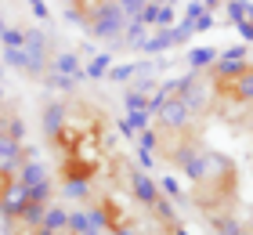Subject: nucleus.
<instances>
[{
    "label": "nucleus",
    "mask_w": 253,
    "mask_h": 235,
    "mask_svg": "<svg viewBox=\"0 0 253 235\" xmlns=\"http://www.w3.org/2000/svg\"><path fill=\"white\" fill-rule=\"evenodd\" d=\"M22 159H26V152H22V141L0 134V170L4 174H15L22 167Z\"/></svg>",
    "instance_id": "obj_6"
},
{
    "label": "nucleus",
    "mask_w": 253,
    "mask_h": 235,
    "mask_svg": "<svg viewBox=\"0 0 253 235\" xmlns=\"http://www.w3.org/2000/svg\"><path fill=\"white\" fill-rule=\"evenodd\" d=\"M213 58H217L213 47H192V51H188V65L199 73V69H210L213 65Z\"/></svg>",
    "instance_id": "obj_16"
},
{
    "label": "nucleus",
    "mask_w": 253,
    "mask_h": 235,
    "mask_svg": "<svg viewBox=\"0 0 253 235\" xmlns=\"http://www.w3.org/2000/svg\"><path fill=\"white\" fill-rule=\"evenodd\" d=\"M203 11H206V7H203V0H188V4H185V18H199Z\"/></svg>",
    "instance_id": "obj_32"
},
{
    "label": "nucleus",
    "mask_w": 253,
    "mask_h": 235,
    "mask_svg": "<svg viewBox=\"0 0 253 235\" xmlns=\"http://www.w3.org/2000/svg\"><path fill=\"white\" fill-rule=\"evenodd\" d=\"M235 26H239V33H243V40H253V18H239Z\"/></svg>",
    "instance_id": "obj_35"
},
{
    "label": "nucleus",
    "mask_w": 253,
    "mask_h": 235,
    "mask_svg": "<svg viewBox=\"0 0 253 235\" xmlns=\"http://www.w3.org/2000/svg\"><path fill=\"white\" fill-rule=\"evenodd\" d=\"M0 101H4V91H0Z\"/></svg>",
    "instance_id": "obj_44"
},
{
    "label": "nucleus",
    "mask_w": 253,
    "mask_h": 235,
    "mask_svg": "<svg viewBox=\"0 0 253 235\" xmlns=\"http://www.w3.org/2000/svg\"><path fill=\"white\" fill-rule=\"evenodd\" d=\"M29 7H33V15H37V18H51V15H47V4H43V0H29Z\"/></svg>",
    "instance_id": "obj_36"
},
{
    "label": "nucleus",
    "mask_w": 253,
    "mask_h": 235,
    "mask_svg": "<svg viewBox=\"0 0 253 235\" xmlns=\"http://www.w3.org/2000/svg\"><path fill=\"white\" fill-rule=\"evenodd\" d=\"M26 203H29V188L11 174V181L4 185V192H0V214L18 221V214H22V206H26Z\"/></svg>",
    "instance_id": "obj_5"
},
{
    "label": "nucleus",
    "mask_w": 253,
    "mask_h": 235,
    "mask_svg": "<svg viewBox=\"0 0 253 235\" xmlns=\"http://www.w3.org/2000/svg\"><path fill=\"white\" fill-rule=\"evenodd\" d=\"M163 192H167V195H174V199H181V185H177L174 178H167V174H163Z\"/></svg>",
    "instance_id": "obj_34"
},
{
    "label": "nucleus",
    "mask_w": 253,
    "mask_h": 235,
    "mask_svg": "<svg viewBox=\"0 0 253 235\" xmlns=\"http://www.w3.org/2000/svg\"><path fill=\"white\" fill-rule=\"evenodd\" d=\"M123 29H126V33H123V44H130V47H141V44H145V29H148V26H145L141 18H130Z\"/></svg>",
    "instance_id": "obj_17"
},
{
    "label": "nucleus",
    "mask_w": 253,
    "mask_h": 235,
    "mask_svg": "<svg viewBox=\"0 0 253 235\" xmlns=\"http://www.w3.org/2000/svg\"><path fill=\"white\" fill-rule=\"evenodd\" d=\"M156 116H159V123H163V131H188L195 112H192L181 98H167V101L156 109Z\"/></svg>",
    "instance_id": "obj_4"
},
{
    "label": "nucleus",
    "mask_w": 253,
    "mask_h": 235,
    "mask_svg": "<svg viewBox=\"0 0 253 235\" xmlns=\"http://www.w3.org/2000/svg\"><path fill=\"white\" fill-rule=\"evenodd\" d=\"M65 221H69V210L47 203V210H43V225H40V228H47V232H65Z\"/></svg>",
    "instance_id": "obj_15"
},
{
    "label": "nucleus",
    "mask_w": 253,
    "mask_h": 235,
    "mask_svg": "<svg viewBox=\"0 0 253 235\" xmlns=\"http://www.w3.org/2000/svg\"><path fill=\"white\" fill-rule=\"evenodd\" d=\"M217 4H221V0H203V7H206V11H213Z\"/></svg>",
    "instance_id": "obj_39"
},
{
    "label": "nucleus",
    "mask_w": 253,
    "mask_h": 235,
    "mask_svg": "<svg viewBox=\"0 0 253 235\" xmlns=\"http://www.w3.org/2000/svg\"><path fill=\"white\" fill-rule=\"evenodd\" d=\"M62 127H65V105H47V109H43V134L54 141Z\"/></svg>",
    "instance_id": "obj_12"
},
{
    "label": "nucleus",
    "mask_w": 253,
    "mask_h": 235,
    "mask_svg": "<svg viewBox=\"0 0 253 235\" xmlns=\"http://www.w3.org/2000/svg\"><path fill=\"white\" fill-rule=\"evenodd\" d=\"M126 26V15L120 11L116 0H105V7L94 15V22H90V33L101 40H120V29Z\"/></svg>",
    "instance_id": "obj_1"
},
{
    "label": "nucleus",
    "mask_w": 253,
    "mask_h": 235,
    "mask_svg": "<svg viewBox=\"0 0 253 235\" xmlns=\"http://www.w3.org/2000/svg\"><path fill=\"white\" fill-rule=\"evenodd\" d=\"M4 29H7V26H4V18H0V33H4Z\"/></svg>",
    "instance_id": "obj_41"
},
{
    "label": "nucleus",
    "mask_w": 253,
    "mask_h": 235,
    "mask_svg": "<svg viewBox=\"0 0 253 235\" xmlns=\"http://www.w3.org/2000/svg\"><path fill=\"white\" fill-rule=\"evenodd\" d=\"M221 178L224 181L232 178V163H228V156H221V152H213V148H203L199 152V181L221 185Z\"/></svg>",
    "instance_id": "obj_3"
},
{
    "label": "nucleus",
    "mask_w": 253,
    "mask_h": 235,
    "mask_svg": "<svg viewBox=\"0 0 253 235\" xmlns=\"http://www.w3.org/2000/svg\"><path fill=\"white\" fill-rule=\"evenodd\" d=\"M0 40H4V47H26V29H4Z\"/></svg>",
    "instance_id": "obj_23"
},
{
    "label": "nucleus",
    "mask_w": 253,
    "mask_h": 235,
    "mask_svg": "<svg viewBox=\"0 0 253 235\" xmlns=\"http://www.w3.org/2000/svg\"><path fill=\"white\" fill-rule=\"evenodd\" d=\"M112 232H116V235H137L134 228H126V225H120V228H112Z\"/></svg>",
    "instance_id": "obj_38"
},
{
    "label": "nucleus",
    "mask_w": 253,
    "mask_h": 235,
    "mask_svg": "<svg viewBox=\"0 0 253 235\" xmlns=\"http://www.w3.org/2000/svg\"><path fill=\"white\" fill-rule=\"evenodd\" d=\"M0 73H4V62H0Z\"/></svg>",
    "instance_id": "obj_43"
},
{
    "label": "nucleus",
    "mask_w": 253,
    "mask_h": 235,
    "mask_svg": "<svg viewBox=\"0 0 253 235\" xmlns=\"http://www.w3.org/2000/svg\"><path fill=\"white\" fill-rule=\"evenodd\" d=\"M116 4H120V11L126 18H137V11L145 7V0H116Z\"/></svg>",
    "instance_id": "obj_29"
},
{
    "label": "nucleus",
    "mask_w": 253,
    "mask_h": 235,
    "mask_svg": "<svg viewBox=\"0 0 253 235\" xmlns=\"http://www.w3.org/2000/svg\"><path fill=\"white\" fill-rule=\"evenodd\" d=\"M159 7H163V4H152V0H145V7L137 11V18H141L145 26H156V22H159Z\"/></svg>",
    "instance_id": "obj_22"
},
{
    "label": "nucleus",
    "mask_w": 253,
    "mask_h": 235,
    "mask_svg": "<svg viewBox=\"0 0 253 235\" xmlns=\"http://www.w3.org/2000/svg\"><path fill=\"white\" fill-rule=\"evenodd\" d=\"M192 26H195V33H210L213 29V11H203L199 18H192Z\"/></svg>",
    "instance_id": "obj_30"
},
{
    "label": "nucleus",
    "mask_w": 253,
    "mask_h": 235,
    "mask_svg": "<svg viewBox=\"0 0 253 235\" xmlns=\"http://www.w3.org/2000/svg\"><path fill=\"white\" fill-rule=\"evenodd\" d=\"M109 69H112V54H94V58H90V65L84 69V73H87L90 80H101V76L109 73Z\"/></svg>",
    "instance_id": "obj_18"
},
{
    "label": "nucleus",
    "mask_w": 253,
    "mask_h": 235,
    "mask_svg": "<svg viewBox=\"0 0 253 235\" xmlns=\"http://www.w3.org/2000/svg\"><path fill=\"white\" fill-rule=\"evenodd\" d=\"M148 116H152L148 109H134V112H126V116H123V123H120V131H123L126 138H137V134H141L145 127H148Z\"/></svg>",
    "instance_id": "obj_13"
},
{
    "label": "nucleus",
    "mask_w": 253,
    "mask_h": 235,
    "mask_svg": "<svg viewBox=\"0 0 253 235\" xmlns=\"http://www.w3.org/2000/svg\"><path fill=\"white\" fill-rule=\"evenodd\" d=\"M65 232H69V235H101V228L90 225V214H87V210H73L69 221H65Z\"/></svg>",
    "instance_id": "obj_11"
},
{
    "label": "nucleus",
    "mask_w": 253,
    "mask_h": 235,
    "mask_svg": "<svg viewBox=\"0 0 253 235\" xmlns=\"http://www.w3.org/2000/svg\"><path fill=\"white\" fill-rule=\"evenodd\" d=\"M130 192H134L137 203L152 206V203H156V195H159V185H156L152 178H148L145 170H134V174H130Z\"/></svg>",
    "instance_id": "obj_7"
},
{
    "label": "nucleus",
    "mask_w": 253,
    "mask_h": 235,
    "mask_svg": "<svg viewBox=\"0 0 253 235\" xmlns=\"http://www.w3.org/2000/svg\"><path fill=\"white\" fill-rule=\"evenodd\" d=\"M152 210H156V214L163 217V221H174V206H170V203H167L163 195H156V203H152Z\"/></svg>",
    "instance_id": "obj_31"
},
{
    "label": "nucleus",
    "mask_w": 253,
    "mask_h": 235,
    "mask_svg": "<svg viewBox=\"0 0 253 235\" xmlns=\"http://www.w3.org/2000/svg\"><path fill=\"white\" fill-rule=\"evenodd\" d=\"M217 87H224L232 98H239V101H253V69H243L239 76H232V80H224V84H217Z\"/></svg>",
    "instance_id": "obj_8"
},
{
    "label": "nucleus",
    "mask_w": 253,
    "mask_h": 235,
    "mask_svg": "<svg viewBox=\"0 0 253 235\" xmlns=\"http://www.w3.org/2000/svg\"><path fill=\"white\" fill-rule=\"evenodd\" d=\"M123 105H126V112H134V109H148V98H145L141 91H134V87H130V91L123 94Z\"/></svg>",
    "instance_id": "obj_21"
},
{
    "label": "nucleus",
    "mask_w": 253,
    "mask_h": 235,
    "mask_svg": "<svg viewBox=\"0 0 253 235\" xmlns=\"http://www.w3.org/2000/svg\"><path fill=\"white\" fill-rule=\"evenodd\" d=\"M15 178L26 185V188H33V185H40V181H47V170L40 167V159H22V167L15 170Z\"/></svg>",
    "instance_id": "obj_10"
},
{
    "label": "nucleus",
    "mask_w": 253,
    "mask_h": 235,
    "mask_svg": "<svg viewBox=\"0 0 253 235\" xmlns=\"http://www.w3.org/2000/svg\"><path fill=\"white\" fill-rule=\"evenodd\" d=\"M29 199L33 203H51V181H40L29 188Z\"/></svg>",
    "instance_id": "obj_24"
},
{
    "label": "nucleus",
    "mask_w": 253,
    "mask_h": 235,
    "mask_svg": "<svg viewBox=\"0 0 253 235\" xmlns=\"http://www.w3.org/2000/svg\"><path fill=\"white\" fill-rule=\"evenodd\" d=\"M47 87H54V91H73L76 80H73V76H62V73H51V76H47Z\"/></svg>",
    "instance_id": "obj_26"
},
{
    "label": "nucleus",
    "mask_w": 253,
    "mask_h": 235,
    "mask_svg": "<svg viewBox=\"0 0 253 235\" xmlns=\"http://www.w3.org/2000/svg\"><path fill=\"white\" fill-rule=\"evenodd\" d=\"M156 26H174V7H170V4L159 7V22H156Z\"/></svg>",
    "instance_id": "obj_33"
},
{
    "label": "nucleus",
    "mask_w": 253,
    "mask_h": 235,
    "mask_svg": "<svg viewBox=\"0 0 253 235\" xmlns=\"http://www.w3.org/2000/svg\"><path fill=\"white\" fill-rule=\"evenodd\" d=\"M174 232H177V235H188V232H185V228H181V225H174Z\"/></svg>",
    "instance_id": "obj_40"
},
{
    "label": "nucleus",
    "mask_w": 253,
    "mask_h": 235,
    "mask_svg": "<svg viewBox=\"0 0 253 235\" xmlns=\"http://www.w3.org/2000/svg\"><path fill=\"white\" fill-rule=\"evenodd\" d=\"M152 4H167V0H152Z\"/></svg>",
    "instance_id": "obj_42"
},
{
    "label": "nucleus",
    "mask_w": 253,
    "mask_h": 235,
    "mask_svg": "<svg viewBox=\"0 0 253 235\" xmlns=\"http://www.w3.org/2000/svg\"><path fill=\"white\" fill-rule=\"evenodd\" d=\"M69 4H76V0H69Z\"/></svg>",
    "instance_id": "obj_45"
},
{
    "label": "nucleus",
    "mask_w": 253,
    "mask_h": 235,
    "mask_svg": "<svg viewBox=\"0 0 253 235\" xmlns=\"http://www.w3.org/2000/svg\"><path fill=\"white\" fill-rule=\"evenodd\" d=\"M87 181L90 178H65V195L69 199H87V192H90Z\"/></svg>",
    "instance_id": "obj_19"
},
{
    "label": "nucleus",
    "mask_w": 253,
    "mask_h": 235,
    "mask_svg": "<svg viewBox=\"0 0 253 235\" xmlns=\"http://www.w3.org/2000/svg\"><path fill=\"white\" fill-rule=\"evenodd\" d=\"M192 33H195V26H192V18H181L177 26H174V37H177V44H185V40L192 37Z\"/></svg>",
    "instance_id": "obj_28"
},
{
    "label": "nucleus",
    "mask_w": 253,
    "mask_h": 235,
    "mask_svg": "<svg viewBox=\"0 0 253 235\" xmlns=\"http://www.w3.org/2000/svg\"><path fill=\"white\" fill-rule=\"evenodd\" d=\"M54 73H62V76H73L76 84H80V80L87 76V73H84V65H80V58H76V54H58V58H54Z\"/></svg>",
    "instance_id": "obj_14"
},
{
    "label": "nucleus",
    "mask_w": 253,
    "mask_h": 235,
    "mask_svg": "<svg viewBox=\"0 0 253 235\" xmlns=\"http://www.w3.org/2000/svg\"><path fill=\"white\" fill-rule=\"evenodd\" d=\"M137 159H141V167H152V152H145V148H137Z\"/></svg>",
    "instance_id": "obj_37"
},
{
    "label": "nucleus",
    "mask_w": 253,
    "mask_h": 235,
    "mask_svg": "<svg viewBox=\"0 0 253 235\" xmlns=\"http://www.w3.org/2000/svg\"><path fill=\"white\" fill-rule=\"evenodd\" d=\"M243 69H250V62H246V47L239 44V47H228L224 54H217V58H213L210 76H213V84H224V80L239 76Z\"/></svg>",
    "instance_id": "obj_2"
},
{
    "label": "nucleus",
    "mask_w": 253,
    "mask_h": 235,
    "mask_svg": "<svg viewBox=\"0 0 253 235\" xmlns=\"http://www.w3.org/2000/svg\"><path fill=\"white\" fill-rule=\"evenodd\" d=\"M228 18H253V0H228Z\"/></svg>",
    "instance_id": "obj_20"
},
{
    "label": "nucleus",
    "mask_w": 253,
    "mask_h": 235,
    "mask_svg": "<svg viewBox=\"0 0 253 235\" xmlns=\"http://www.w3.org/2000/svg\"><path fill=\"white\" fill-rule=\"evenodd\" d=\"M159 145V131H148V127H145V131L141 134H137V148H145V152H152Z\"/></svg>",
    "instance_id": "obj_27"
},
{
    "label": "nucleus",
    "mask_w": 253,
    "mask_h": 235,
    "mask_svg": "<svg viewBox=\"0 0 253 235\" xmlns=\"http://www.w3.org/2000/svg\"><path fill=\"white\" fill-rule=\"evenodd\" d=\"M174 44H177V37H174V26H159V33L145 37L141 51H148V54H159V51H167V47H174Z\"/></svg>",
    "instance_id": "obj_9"
},
{
    "label": "nucleus",
    "mask_w": 253,
    "mask_h": 235,
    "mask_svg": "<svg viewBox=\"0 0 253 235\" xmlns=\"http://www.w3.org/2000/svg\"><path fill=\"white\" fill-rule=\"evenodd\" d=\"M105 76H109V80H116V84H123V80H130V76H134V62H126V65H112Z\"/></svg>",
    "instance_id": "obj_25"
}]
</instances>
